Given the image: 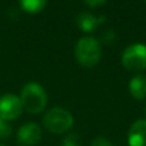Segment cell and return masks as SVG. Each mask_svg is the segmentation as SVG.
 Here are the masks:
<instances>
[{
	"label": "cell",
	"instance_id": "1",
	"mask_svg": "<svg viewBox=\"0 0 146 146\" xmlns=\"http://www.w3.org/2000/svg\"><path fill=\"white\" fill-rule=\"evenodd\" d=\"M74 56L81 66L92 68L100 62L101 58L100 42L90 36L81 37L74 46Z\"/></svg>",
	"mask_w": 146,
	"mask_h": 146
},
{
	"label": "cell",
	"instance_id": "2",
	"mask_svg": "<svg viewBox=\"0 0 146 146\" xmlns=\"http://www.w3.org/2000/svg\"><path fill=\"white\" fill-rule=\"evenodd\" d=\"M19 99L23 109L32 114L41 113L48 103V95L44 87L36 82H30L23 86Z\"/></svg>",
	"mask_w": 146,
	"mask_h": 146
},
{
	"label": "cell",
	"instance_id": "3",
	"mask_svg": "<svg viewBox=\"0 0 146 146\" xmlns=\"http://www.w3.org/2000/svg\"><path fill=\"white\" fill-rule=\"evenodd\" d=\"M44 126L50 133L63 135L73 126V115L64 108H53L44 115Z\"/></svg>",
	"mask_w": 146,
	"mask_h": 146
},
{
	"label": "cell",
	"instance_id": "4",
	"mask_svg": "<svg viewBox=\"0 0 146 146\" xmlns=\"http://www.w3.org/2000/svg\"><path fill=\"white\" fill-rule=\"evenodd\" d=\"M122 64L131 72H142L146 69V45L132 44L122 54Z\"/></svg>",
	"mask_w": 146,
	"mask_h": 146
},
{
	"label": "cell",
	"instance_id": "5",
	"mask_svg": "<svg viewBox=\"0 0 146 146\" xmlns=\"http://www.w3.org/2000/svg\"><path fill=\"white\" fill-rule=\"evenodd\" d=\"M23 106L21 99L8 94L0 98V118L4 121H14L22 114Z\"/></svg>",
	"mask_w": 146,
	"mask_h": 146
},
{
	"label": "cell",
	"instance_id": "6",
	"mask_svg": "<svg viewBox=\"0 0 146 146\" xmlns=\"http://www.w3.org/2000/svg\"><path fill=\"white\" fill-rule=\"evenodd\" d=\"M41 137H42L41 127L37 123H33V122L25 123L23 126L19 127V129L17 132L18 142L22 144L23 146L37 145L41 141Z\"/></svg>",
	"mask_w": 146,
	"mask_h": 146
},
{
	"label": "cell",
	"instance_id": "7",
	"mask_svg": "<svg viewBox=\"0 0 146 146\" xmlns=\"http://www.w3.org/2000/svg\"><path fill=\"white\" fill-rule=\"evenodd\" d=\"M128 146H146V119H139L128 129Z\"/></svg>",
	"mask_w": 146,
	"mask_h": 146
},
{
	"label": "cell",
	"instance_id": "8",
	"mask_svg": "<svg viewBox=\"0 0 146 146\" xmlns=\"http://www.w3.org/2000/svg\"><path fill=\"white\" fill-rule=\"evenodd\" d=\"M103 22L104 17H96L87 12H82L77 15V25L83 32H92Z\"/></svg>",
	"mask_w": 146,
	"mask_h": 146
},
{
	"label": "cell",
	"instance_id": "9",
	"mask_svg": "<svg viewBox=\"0 0 146 146\" xmlns=\"http://www.w3.org/2000/svg\"><path fill=\"white\" fill-rule=\"evenodd\" d=\"M128 90L136 100L146 99V74H137L129 81Z\"/></svg>",
	"mask_w": 146,
	"mask_h": 146
},
{
	"label": "cell",
	"instance_id": "10",
	"mask_svg": "<svg viewBox=\"0 0 146 146\" xmlns=\"http://www.w3.org/2000/svg\"><path fill=\"white\" fill-rule=\"evenodd\" d=\"M48 0H19V4L23 10L27 13H38L45 8Z\"/></svg>",
	"mask_w": 146,
	"mask_h": 146
},
{
	"label": "cell",
	"instance_id": "11",
	"mask_svg": "<svg viewBox=\"0 0 146 146\" xmlns=\"http://www.w3.org/2000/svg\"><path fill=\"white\" fill-rule=\"evenodd\" d=\"M62 146H82V142H81V139L78 135L71 133V135H67L63 139Z\"/></svg>",
	"mask_w": 146,
	"mask_h": 146
},
{
	"label": "cell",
	"instance_id": "12",
	"mask_svg": "<svg viewBox=\"0 0 146 146\" xmlns=\"http://www.w3.org/2000/svg\"><path fill=\"white\" fill-rule=\"evenodd\" d=\"M12 135V126L8 121L0 118V139H8Z\"/></svg>",
	"mask_w": 146,
	"mask_h": 146
},
{
	"label": "cell",
	"instance_id": "13",
	"mask_svg": "<svg viewBox=\"0 0 146 146\" xmlns=\"http://www.w3.org/2000/svg\"><path fill=\"white\" fill-rule=\"evenodd\" d=\"M90 146H114V145L111 144L108 139H105V137H103V136H99V137H95V139L91 141Z\"/></svg>",
	"mask_w": 146,
	"mask_h": 146
},
{
	"label": "cell",
	"instance_id": "14",
	"mask_svg": "<svg viewBox=\"0 0 146 146\" xmlns=\"http://www.w3.org/2000/svg\"><path fill=\"white\" fill-rule=\"evenodd\" d=\"M83 1L90 8H96V7H99V5H103L106 0H83Z\"/></svg>",
	"mask_w": 146,
	"mask_h": 146
},
{
	"label": "cell",
	"instance_id": "15",
	"mask_svg": "<svg viewBox=\"0 0 146 146\" xmlns=\"http://www.w3.org/2000/svg\"><path fill=\"white\" fill-rule=\"evenodd\" d=\"M145 113H146V105H145Z\"/></svg>",
	"mask_w": 146,
	"mask_h": 146
},
{
	"label": "cell",
	"instance_id": "16",
	"mask_svg": "<svg viewBox=\"0 0 146 146\" xmlns=\"http://www.w3.org/2000/svg\"><path fill=\"white\" fill-rule=\"evenodd\" d=\"M0 146H5V145H1V144H0Z\"/></svg>",
	"mask_w": 146,
	"mask_h": 146
}]
</instances>
